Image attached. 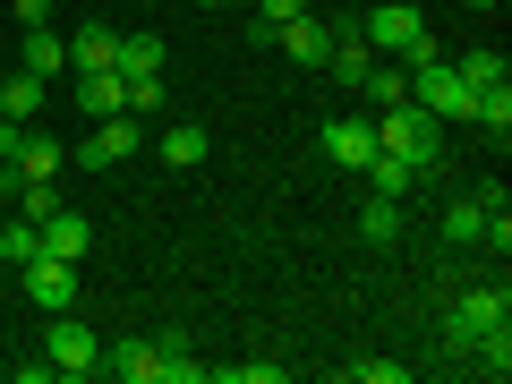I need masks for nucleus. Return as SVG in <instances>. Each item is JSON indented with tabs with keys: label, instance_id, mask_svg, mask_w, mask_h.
Returning a JSON list of instances; mask_svg holds the SVG:
<instances>
[{
	"label": "nucleus",
	"instance_id": "obj_1",
	"mask_svg": "<svg viewBox=\"0 0 512 384\" xmlns=\"http://www.w3.org/2000/svg\"><path fill=\"white\" fill-rule=\"evenodd\" d=\"M376 154H402V163L427 171V163L444 154V120L419 103V94H410V103H384V111H376Z\"/></svg>",
	"mask_w": 512,
	"mask_h": 384
},
{
	"label": "nucleus",
	"instance_id": "obj_2",
	"mask_svg": "<svg viewBox=\"0 0 512 384\" xmlns=\"http://www.w3.org/2000/svg\"><path fill=\"white\" fill-rule=\"evenodd\" d=\"M504 316H512V291H504V282H495V291H461L453 316H444V350H453V359H470V350L487 342Z\"/></svg>",
	"mask_w": 512,
	"mask_h": 384
},
{
	"label": "nucleus",
	"instance_id": "obj_3",
	"mask_svg": "<svg viewBox=\"0 0 512 384\" xmlns=\"http://www.w3.org/2000/svg\"><path fill=\"white\" fill-rule=\"evenodd\" d=\"M18 274H26V299H35L43 316H60L77 299V265H69V256H26Z\"/></svg>",
	"mask_w": 512,
	"mask_h": 384
},
{
	"label": "nucleus",
	"instance_id": "obj_4",
	"mask_svg": "<svg viewBox=\"0 0 512 384\" xmlns=\"http://www.w3.org/2000/svg\"><path fill=\"white\" fill-rule=\"evenodd\" d=\"M325 154H333L342 171H367V163H376V120H359V111H333V120H325Z\"/></svg>",
	"mask_w": 512,
	"mask_h": 384
},
{
	"label": "nucleus",
	"instance_id": "obj_5",
	"mask_svg": "<svg viewBox=\"0 0 512 384\" xmlns=\"http://www.w3.org/2000/svg\"><path fill=\"white\" fill-rule=\"evenodd\" d=\"M52 367H60V376H94V367H103V342H94L69 308L52 316Z\"/></svg>",
	"mask_w": 512,
	"mask_h": 384
},
{
	"label": "nucleus",
	"instance_id": "obj_6",
	"mask_svg": "<svg viewBox=\"0 0 512 384\" xmlns=\"http://www.w3.org/2000/svg\"><path fill=\"white\" fill-rule=\"evenodd\" d=\"M137 137H146V120H137V111H111V120H94V137H86V171H111L120 154H137Z\"/></svg>",
	"mask_w": 512,
	"mask_h": 384
},
{
	"label": "nucleus",
	"instance_id": "obj_7",
	"mask_svg": "<svg viewBox=\"0 0 512 384\" xmlns=\"http://www.w3.org/2000/svg\"><path fill=\"white\" fill-rule=\"evenodd\" d=\"M60 163H69V146H52V137L26 128L18 146H9V171H0V180H60Z\"/></svg>",
	"mask_w": 512,
	"mask_h": 384
},
{
	"label": "nucleus",
	"instance_id": "obj_8",
	"mask_svg": "<svg viewBox=\"0 0 512 384\" xmlns=\"http://www.w3.org/2000/svg\"><path fill=\"white\" fill-rule=\"evenodd\" d=\"M111 69H120L128 86H163V43L154 35H120L111 43Z\"/></svg>",
	"mask_w": 512,
	"mask_h": 384
},
{
	"label": "nucleus",
	"instance_id": "obj_9",
	"mask_svg": "<svg viewBox=\"0 0 512 384\" xmlns=\"http://www.w3.org/2000/svg\"><path fill=\"white\" fill-rule=\"evenodd\" d=\"M274 43H282V52H291V60H299V69H325V52H333V26H325V18H308V9H299V18L282 26Z\"/></svg>",
	"mask_w": 512,
	"mask_h": 384
},
{
	"label": "nucleus",
	"instance_id": "obj_10",
	"mask_svg": "<svg viewBox=\"0 0 512 384\" xmlns=\"http://www.w3.org/2000/svg\"><path fill=\"white\" fill-rule=\"evenodd\" d=\"M77 103H86V120H111V111H128V77L120 69H77Z\"/></svg>",
	"mask_w": 512,
	"mask_h": 384
},
{
	"label": "nucleus",
	"instance_id": "obj_11",
	"mask_svg": "<svg viewBox=\"0 0 512 384\" xmlns=\"http://www.w3.org/2000/svg\"><path fill=\"white\" fill-rule=\"evenodd\" d=\"M35 231H43V256H69V265H86V214H69V205H60V214L52 222H35Z\"/></svg>",
	"mask_w": 512,
	"mask_h": 384
},
{
	"label": "nucleus",
	"instance_id": "obj_12",
	"mask_svg": "<svg viewBox=\"0 0 512 384\" xmlns=\"http://www.w3.org/2000/svg\"><path fill=\"white\" fill-rule=\"evenodd\" d=\"M35 111H43V77H35V69H18L9 86H0V120H9V128H26Z\"/></svg>",
	"mask_w": 512,
	"mask_h": 384
},
{
	"label": "nucleus",
	"instance_id": "obj_13",
	"mask_svg": "<svg viewBox=\"0 0 512 384\" xmlns=\"http://www.w3.org/2000/svg\"><path fill=\"white\" fill-rule=\"evenodd\" d=\"M359 94H367L376 111H384V103H410V69H402V60H384V52H376V69L359 77Z\"/></svg>",
	"mask_w": 512,
	"mask_h": 384
},
{
	"label": "nucleus",
	"instance_id": "obj_14",
	"mask_svg": "<svg viewBox=\"0 0 512 384\" xmlns=\"http://www.w3.org/2000/svg\"><path fill=\"white\" fill-rule=\"evenodd\" d=\"M367 69H376V52H367L359 35H333V52H325V77H333V86H359Z\"/></svg>",
	"mask_w": 512,
	"mask_h": 384
},
{
	"label": "nucleus",
	"instance_id": "obj_15",
	"mask_svg": "<svg viewBox=\"0 0 512 384\" xmlns=\"http://www.w3.org/2000/svg\"><path fill=\"white\" fill-rule=\"evenodd\" d=\"M26 69H35V77H43V86H52V77H60V69H69V43H60V35H52V26H26Z\"/></svg>",
	"mask_w": 512,
	"mask_h": 384
},
{
	"label": "nucleus",
	"instance_id": "obj_16",
	"mask_svg": "<svg viewBox=\"0 0 512 384\" xmlns=\"http://www.w3.org/2000/svg\"><path fill=\"white\" fill-rule=\"evenodd\" d=\"M163 163H171V171H197V163H205V128H197V120L163 128Z\"/></svg>",
	"mask_w": 512,
	"mask_h": 384
},
{
	"label": "nucleus",
	"instance_id": "obj_17",
	"mask_svg": "<svg viewBox=\"0 0 512 384\" xmlns=\"http://www.w3.org/2000/svg\"><path fill=\"white\" fill-rule=\"evenodd\" d=\"M111 43H120L111 26H77L69 35V69H111Z\"/></svg>",
	"mask_w": 512,
	"mask_h": 384
},
{
	"label": "nucleus",
	"instance_id": "obj_18",
	"mask_svg": "<svg viewBox=\"0 0 512 384\" xmlns=\"http://www.w3.org/2000/svg\"><path fill=\"white\" fill-rule=\"evenodd\" d=\"M9 197H18L26 222H52L60 214V180H9Z\"/></svg>",
	"mask_w": 512,
	"mask_h": 384
},
{
	"label": "nucleus",
	"instance_id": "obj_19",
	"mask_svg": "<svg viewBox=\"0 0 512 384\" xmlns=\"http://www.w3.org/2000/svg\"><path fill=\"white\" fill-rule=\"evenodd\" d=\"M367 180H376V197H410V188H419V163H402V154H376V163H367Z\"/></svg>",
	"mask_w": 512,
	"mask_h": 384
},
{
	"label": "nucleus",
	"instance_id": "obj_20",
	"mask_svg": "<svg viewBox=\"0 0 512 384\" xmlns=\"http://www.w3.org/2000/svg\"><path fill=\"white\" fill-rule=\"evenodd\" d=\"M453 69H461V86H470V94H478V86H504V77H512L504 52H487V43H478V52H461Z\"/></svg>",
	"mask_w": 512,
	"mask_h": 384
},
{
	"label": "nucleus",
	"instance_id": "obj_21",
	"mask_svg": "<svg viewBox=\"0 0 512 384\" xmlns=\"http://www.w3.org/2000/svg\"><path fill=\"white\" fill-rule=\"evenodd\" d=\"M402 222H410V214H402V197H367L359 231H367V239H376V248H384V239H402Z\"/></svg>",
	"mask_w": 512,
	"mask_h": 384
},
{
	"label": "nucleus",
	"instance_id": "obj_22",
	"mask_svg": "<svg viewBox=\"0 0 512 384\" xmlns=\"http://www.w3.org/2000/svg\"><path fill=\"white\" fill-rule=\"evenodd\" d=\"M248 9H256V18H248V35H256V43H274L282 26H291L299 9H308V0H248Z\"/></svg>",
	"mask_w": 512,
	"mask_h": 384
},
{
	"label": "nucleus",
	"instance_id": "obj_23",
	"mask_svg": "<svg viewBox=\"0 0 512 384\" xmlns=\"http://www.w3.org/2000/svg\"><path fill=\"white\" fill-rule=\"evenodd\" d=\"M470 367H478V376H512V325H495L487 342L470 350Z\"/></svg>",
	"mask_w": 512,
	"mask_h": 384
},
{
	"label": "nucleus",
	"instance_id": "obj_24",
	"mask_svg": "<svg viewBox=\"0 0 512 384\" xmlns=\"http://www.w3.org/2000/svg\"><path fill=\"white\" fill-rule=\"evenodd\" d=\"M470 120H478V128H495V137H504V128H512V86H478Z\"/></svg>",
	"mask_w": 512,
	"mask_h": 384
},
{
	"label": "nucleus",
	"instance_id": "obj_25",
	"mask_svg": "<svg viewBox=\"0 0 512 384\" xmlns=\"http://www.w3.org/2000/svg\"><path fill=\"white\" fill-rule=\"evenodd\" d=\"M350 384H410V359H350Z\"/></svg>",
	"mask_w": 512,
	"mask_h": 384
},
{
	"label": "nucleus",
	"instance_id": "obj_26",
	"mask_svg": "<svg viewBox=\"0 0 512 384\" xmlns=\"http://www.w3.org/2000/svg\"><path fill=\"white\" fill-rule=\"evenodd\" d=\"M0 256H9V265H26V256H43V231H35V222H9V231H0Z\"/></svg>",
	"mask_w": 512,
	"mask_h": 384
},
{
	"label": "nucleus",
	"instance_id": "obj_27",
	"mask_svg": "<svg viewBox=\"0 0 512 384\" xmlns=\"http://www.w3.org/2000/svg\"><path fill=\"white\" fill-rule=\"evenodd\" d=\"M222 384H282V367L274 359H248V367H214Z\"/></svg>",
	"mask_w": 512,
	"mask_h": 384
},
{
	"label": "nucleus",
	"instance_id": "obj_28",
	"mask_svg": "<svg viewBox=\"0 0 512 384\" xmlns=\"http://www.w3.org/2000/svg\"><path fill=\"white\" fill-rule=\"evenodd\" d=\"M26 26H52V0H18V35Z\"/></svg>",
	"mask_w": 512,
	"mask_h": 384
},
{
	"label": "nucleus",
	"instance_id": "obj_29",
	"mask_svg": "<svg viewBox=\"0 0 512 384\" xmlns=\"http://www.w3.org/2000/svg\"><path fill=\"white\" fill-rule=\"evenodd\" d=\"M461 9H495V0H461Z\"/></svg>",
	"mask_w": 512,
	"mask_h": 384
},
{
	"label": "nucleus",
	"instance_id": "obj_30",
	"mask_svg": "<svg viewBox=\"0 0 512 384\" xmlns=\"http://www.w3.org/2000/svg\"><path fill=\"white\" fill-rule=\"evenodd\" d=\"M214 9H248V0H214Z\"/></svg>",
	"mask_w": 512,
	"mask_h": 384
},
{
	"label": "nucleus",
	"instance_id": "obj_31",
	"mask_svg": "<svg viewBox=\"0 0 512 384\" xmlns=\"http://www.w3.org/2000/svg\"><path fill=\"white\" fill-rule=\"evenodd\" d=\"M0 137H9V120H0Z\"/></svg>",
	"mask_w": 512,
	"mask_h": 384
}]
</instances>
